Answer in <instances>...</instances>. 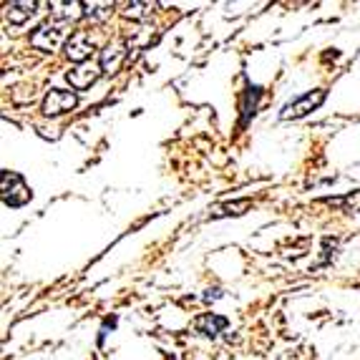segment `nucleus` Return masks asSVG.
Here are the masks:
<instances>
[{
	"mask_svg": "<svg viewBox=\"0 0 360 360\" xmlns=\"http://www.w3.org/2000/svg\"><path fill=\"white\" fill-rule=\"evenodd\" d=\"M0 197L8 207H23L30 202V189L23 176L15 172H3L0 174Z\"/></svg>",
	"mask_w": 360,
	"mask_h": 360,
	"instance_id": "nucleus-1",
	"label": "nucleus"
},
{
	"mask_svg": "<svg viewBox=\"0 0 360 360\" xmlns=\"http://www.w3.org/2000/svg\"><path fill=\"white\" fill-rule=\"evenodd\" d=\"M78 96L73 91H63V89H51L43 98V114L46 116H60L76 108Z\"/></svg>",
	"mask_w": 360,
	"mask_h": 360,
	"instance_id": "nucleus-2",
	"label": "nucleus"
},
{
	"mask_svg": "<svg viewBox=\"0 0 360 360\" xmlns=\"http://www.w3.org/2000/svg\"><path fill=\"white\" fill-rule=\"evenodd\" d=\"M325 101V91H310V94H305V96H300L297 101L288 103V106L283 108V119H300V116H307L310 111H315V108L320 106V103Z\"/></svg>",
	"mask_w": 360,
	"mask_h": 360,
	"instance_id": "nucleus-3",
	"label": "nucleus"
},
{
	"mask_svg": "<svg viewBox=\"0 0 360 360\" xmlns=\"http://www.w3.org/2000/svg\"><path fill=\"white\" fill-rule=\"evenodd\" d=\"M60 43H63V30L56 25H41L30 33V46L43 51V53H53Z\"/></svg>",
	"mask_w": 360,
	"mask_h": 360,
	"instance_id": "nucleus-4",
	"label": "nucleus"
},
{
	"mask_svg": "<svg viewBox=\"0 0 360 360\" xmlns=\"http://www.w3.org/2000/svg\"><path fill=\"white\" fill-rule=\"evenodd\" d=\"M91 53H94V41L86 36L84 30H76V33L66 41L68 60H73V63H78V66H81V63H89Z\"/></svg>",
	"mask_w": 360,
	"mask_h": 360,
	"instance_id": "nucleus-5",
	"label": "nucleus"
},
{
	"mask_svg": "<svg viewBox=\"0 0 360 360\" xmlns=\"http://www.w3.org/2000/svg\"><path fill=\"white\" fill-rule=\"evenodd\" d=\"M101 76V63H81L73 71H68V84L76 91H86L96 84V78Z\"/></svg>",
	"mask_w": 360,
	"mask_h": 360,
	"instance_id": "nucleus-6",
	"label": "nucleus"
},
{
	"mask_svg": "<svg viewBox=\"0 0 360 360\" xmlns=\"http://www.w3.org/2000/svg\"><path fill=\"white\" fill-rule=\"evenodd\" d=\"M127 58V43L124 41H114L108 43L106 49L101 51V58H98V63H101V71L103 73H114L116 68L121 66V60Z\"/></svg>",
	"mask_w": 360,
	"mask_h": 360,
	"instance_id": "nucleus-7",
	"label": "nucleus"
},
{
	"mask_svg": "<svg viewBox=\"0 0 360 360\" xmlns=\"http://www.w3.org/2000/svg\"><path fill=\"white\" fill-rule=\"evenodd\" d=\"M224 328H227V318L214 315V312H207V315H202V318L194 320V330L202 333V335H207V338L219 335Z\"/></svg>",
	"mask_w": 360,
	"mask_h": 360,
	"instance_id": "nucleus-8",
	"label": "nucleus"
},
{
	"mask_svg": "<svg viewBox=\"0 0 360 360\" xmlns=\"http://www.w3.org/2000/svg\"><path fill=\"white\" fill-rule=\"evenodd\" d=\"M36 8H38V3L20 0V3H11V6H8L6 15H8V20H11L13 25H20V23H25V20H28L33 13H36Z\"/></svg>",
	"mask_w": 360,
	"mask_h": 360,
	"instance_id": "nucleus-9",
	"label": "nucleus"
},
{
	"mask_svg": "<svg viewBox=\"0 0 360 360\" xmlns=\"http://www.w3.org/2000/svg\"><path fill=\"white\" fill-rule=\"evenodd\" d=\"M53 18L58 20H78L81 15H86L84 11V3H78V0H71V3H53Z\"/></svg>",
	"mask_w": 360,
	"mask_h": 360,
	"instance_id": "nucleus-10",
	"label": "nucleus"
},
{
	"mask_svg": "<svg viewBox=\"0 0 360 360\" xmlns=\"http://www.w3.org/2000/svg\"><path fill=\"white\" fill-rule=\"evenodd\" d=\"M259 86H250L247 89V103H245V114H242V124L250 121V116H255V108H257V98H259Z\"/></svg>",
	"mask_w": 360,
	"mask_h": 360,
	"instance_id": "nucleus-11",
	"label": "nucleus"
},
{
	"mask_svg": "<svg viewBox=\"0 0 360 360\" xmlns=\"http://www.w3.org/2000/svg\"><path fill=\"white\" fill-rule=\"evenodd\" d=\"M250 207V199H242V202H234V205H224L219 212H214V217H222V214H242L240 210H247Z\"/></svg>",
	"mask_w": 360,
	"mask_h": 360,
	"instance_id": "nucleus-12",
	"label": "nucleus"
},
{
	"mask_svg": "<svg viewBox=\"0 0 360 360\" xmlns=\"http://www.w3.org/2000/svg\"><path fill=\"white\" fill-rule=\"evenodd\" d=\"M141 8H149V3H129L124 15H127V18H144L146 13L141 11Z\"/></svg>",
	"mask_w": 360,
	"mask_h": 360,
	"instance_id": "nucleus-13",
	"label": "nucleus"
}]
</instances>
